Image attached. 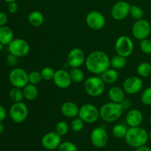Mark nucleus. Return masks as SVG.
I'll return each instance as SVG.
<instances>
[{
  "instance_id": "obj_1",
  "label": "nucleus",
  "mask_w": 151,
  "mask_h": 151,
  "mask_svg": "<svg viewBox=\"0 0 151 151\" xmlns=\"http://www.w3.org/2000/svg\"><path fill=\"white\" fill-rule=\"evenodd\" d=\"M86 67L94 75H101L111 66V59L103 51L91 52L86 58Z\"/></svg>"
},
{
  "instance_id": "obj_2",
  "label": "nucleus",
  "mask_w": 151,
  "mask_h": 151,
  "mask_svg": "<svg viewBox=\"0 0 151 151\" xmlns=\"http://www.w3.org/2000/svg\"><path fill=\"white\" fill-rule=\"evenodd\" d=\"M149 139L148 133L141 127H130L127 131L125 140L126 144L133 148L145 145Z\"/></svg>"
},
{
  "instance_id": "obj_3",
  "label": "nucleus",
  "mask_w": 151,
  "mask_h": 151,
  "mask_svg": "<svg viewBox=\"0 0 151 151\" xmlns=\"http://www.w3.org/2000/svg\"><path fill=\"white\" fill-rule=\"evenodd\" d=\"M123 110L120 103L114 102L106 103L100 109V118L106 122H114L120 118Z\"/></svg>"
},
{
  "instance_id": "obj_4",
  "label": "nucleus",
  "mask_w": 151,
  "mask_h": 151,
  "mask_svg": "<svg viewBox=\"0 0 151 151\" xmlns=\"http://www.w3.org/2000/svg\"><path fill=\"white\" fill-rule=\"evenodd\" d=\"M83 86L88 95L97 97L103 94L106 88V83L100 77L91 76L84 81Z\"/></svg>"
},
{
  "instance_id": "obj_5",
  "label": "nucleus",
  "mask_w": 151,
  "mask_h": 151,
  "mask_svg": "<svg viewBox=\"0 0 151 151\" xmlns=\"http://www.w3.org/2000/svg\"><path fill=\"white\" fill-rule=\"evenodd\" d=\"M78 116L86 123H94L100 117V111L93 104L86 103L80 108Z\"/></svg>"
},
{
  "instance_id": "obj_6",
  "label": "nucleus",
  "mask_w": 151,
  "mask_h": 151,
  "mask_svg": "<svg viewBox=\"0 0 151 151\" xmlns=\"http://www.w3.org/2000/svg\"><path fill=\"white\" fill-rule=\"evenodd\" d=\"M10 119L16 123H22L24 122L29 114V110L26 105L22 102L14 103L9 111Z\"/></svg>"
},
{
  "instance_id": "obj_7",
  "label": "nucleus",
  "mask_w": 151,
  "mask_h": 151,
  "mask_svg": "<svg viewBox=\"0 0 151 151\" xmlns=\"http://www.w3.org/2000/svg\"><path fill=\"white\" fill-rule=\"evenodd\" d=\"M9 81L13 87L23 88L29 83L28 74L22 68H15L9 74Z\"/></svg>"
},
{
  "instance_id": "obj_8",
  "label": "nucleus",
  "mask_w": 151,
  "mask_h": 151,
  "mask_svg": "<svg viewBox=\"0 0 151 151\" xmlns=\"http://www.w3.org/2000/svg\"><path fill=\"white\" fill-rule=\"evenodd\" d=\"M10 54L17 58L26 56L30 50L29 43L22 38H15L8 44Z\"/></svg>"
},
{
  "instance_id": "obj_9",
  "label": "nucleus",
  "mask_w": 151,
  "mask_h": 151,
  "mask_svg": "<svg viewBox=\"0 0 151 151\" xmlns=\"http://www.w3.org/2000/svg\"><path fill=\"white\" fill-rule=\"evenodd\" d=\"M151 32V25L145 19L137 20L132 27V34L137 40H144L147 38Z\"/></svg>"
},
{
  "instance_id": "obj_10",
  "label": "nucleus",
  "mask_w": 151,
  "mask_h": 151,
  "mask_svg": "<svg viewBox=\"0 0 151 151\" xmlns=\"http://www.w3.org/2000/svg\"><path fill=\"white\" fill-rule=\"evenodd\" d=\"M115 50L116 54L122 57H129L134 51V43L128 36L122 35L118 38L115 43Z\"/></svg>"
},
{
  "instance_id": "obj_11",
  "label": "nucleus",
  "mask_w": 151,
  "mask_h": 151,
  "mask_svg": "<svg viewBox=\"0 0 151 151\" xmlns=\"http://www.w3.org/2000/svg\"><path fill=\"white\" fill-rule=\"evenodd\" d=\"M86 22L89 28L94 30H100L106 25V18L99 11L93 10L89 12L86 17Z\"/></svg>"
},
{
  "instance_id": "obj_12",
  "label": "nucleus",
  "mask_w": 151,
  "mask_h": 151,
  "mask_svg": "<svg viewBox=\"0 0 151 151\" xmlns=\"http://www.w3.org/2000/svg\"><path fill=\"white\" fill-rule=\"evenodd\" d=\"M90 139H91V144L94 147L102 148L107 145L108 142H109V135L104 128L97 127L92 130Z\"/></svg>"
},
{
  "instance_id": "obj_13",
  "label": "nucleus",
  "mask_w": 151,
  "mask_h": 151,
  "mask_svg": "<svg viewBox=\"0 0 151 151\" xmlns=\"http://www.w3.org/2000/svg\"><path fill=\"white\" fill-rule=\"evenodd\" d=\"M131 5L127 1H119L115 3L111 10L112 18L116 21L125 19L130 14Z\"/></svg>"
},
{
  "instance_id": "obj_14",
  "label": "nucleus",
  "mask_w": 151,
  "mask_h": 151,
  "mask_svg": "<svg viewBox=\"0 0 151 151\" xmlns=\"http://www.w3.org/2000/svg\"><path fill=\"white\" fill-rule=\"evenodd\" d=\"M143 86V82L141 78L137 76H131L125 80L123 83V90L126 94H137L141 91Z\"/></svg>"
},
{
  "instance_id": "obj_15",
  "label": "nucleus",
  "mask_w": 151,
  "mask_h": 151,
  "mask_svg": "<svg viewBox=\"0 0 151 151\" xmlns=\"http://www.w3.org/2000/svg\"><path fill=\"white\" fill-rule=\"evenodd\" d=\"M85 53L80 48H74L67 55V63L71 68H79L86 61Z\"/></svg>"
},
{
  "instance_id": "obj_16",
  "label": "nucleus",
  "mask_w": 151,
  "mask_h": 151,
  "mask_svg": "<svg viewBox=\"0 0 151 151\" xmlns=\"http://www.w3.org/2000/svg\"><path fill=\"white\" fill-rule=\"evenodd\" d=\"M60 143H61V137L55 131L47 133L41 139L42 146L48 150L58 149Z\"/></svg>"
},
{
  "instance_id": "obj_17",
  "label": "nucleus",
  "mask_w": 151,
  "mask_h": 151,
  "mask_svg": "<svg viewBox=\"0 0 151 151\" xmlns=\"http://www.w3.org/2000/svg\"><path fill=\"white\" fill-rule=\"evenodd\" d=\"M53 81L56 86L62 89L67 88L68 87L70 86L72 82L69 72H67L64 69H58L55 71Z\"/></svg>"
},
{
  "instance_id": "obj_18",
  "label": "nucleus",
  "mask_w": 151,
  "mask_h": 151,
  "mask_svg": "<svg viewBox=\"0 0 151 151\" xmlns=\"http://www.w3.org/2000/svg\"><path fill=\"white\" fill-rule=\"evenodd\" d=\"M125 122L130 127H138L143 122V114L138 109H132L127 113Z\"/></svg>"
},
{
  "instance_id": "obj_19",
  "label": "nucleus",
  "mask_w": 151,
  "mask_h": 151,
  "mask_svg": "<svg viewBox=\"0 0 151 151\" xmlns=\"http://www.w3.org/2000/svg\"><path fill=\"white\" fill-rule=\"evenodd\" d=\"M61 113L63 116L67 118H75L78 116L80 108L78 107L76 103L73 102L68 101L63 103L61 106Z\"/></svg>"
},
{
  "instance_id": "obj_20",
  "label": "nucleus",
  "mask_w": 151,
  "mask_h": 151,
  "mask_svg": "<svg viewBox=\"0 0 151 151\" xmlns=\"http://www.w3.org/2000/svg\"><path fill=\"white\" fill-rule=\"evenodd\" d=\"M125 91L122 88L118 86H114L109 89L108 92L109 98L111 102L116 103H122L125 100Z\"/></svg>"
},
{
  "instance_id": "obj_21",
  "label": "nucleus",
  "mask_w": 151,
  "mask_h": 151,
  "mask_svg": "<svg viewBox=\"0 0 151 151\" xmlns=\"http://www.w3.org/2000/svg\"><path fill=\"white\" fill-rule=\"evenodd\" d=\"M13 32L9 27H0V42L4 46L8 45L14 38H13Z\"/></svg>"
},
{
  "instance_id": "obj_22",
  "label": "nucleus",
  "mask_w": 151,
  "mask_h": 151,
  "mask_svg": "<svg viewBox=\"0 0 151 151\" xmlns=\"http://www.w3.org/2000/svg\"><path fill=\"white\" fill-rule=\"evenodd\" d=\"M23 94L24 99L28 101H33L38 95V90L36 86L28 83L23 88Z\"/></svg>"
},
{
  "instance_id": "obj_23",
  "label": "nucleus",
  "mask_w": 151,
  "mask_h": 151,
  "mask_svg": "<svg viewBox=\"0 0 151 151\" xmlns=\"http://www.w3.org/2000/svg\"><path fill=\"white\" fill-rule=\"evenodd\" d=\"M102 80L103 82L106 84H112L114 83L116 81H117L118 78H119V74H118L117 70L114 69H107L105 71L103 74H101Z\"/></svg>"
},
{
  "instance_id": "obj_24",
  "label": "nucleus",
  "mask_w": 151,
  "mask_h": 151,
  "mask_svg": "<svg viewBox=\"0 0 151 151\" xmlns=\"http://www.w3.org/2000/svg\"><path fill=\"white\" fill-rule=\"evenodd\" d=\"M28 22L33 27L41 26L44 22V15L38 10L32 11L28 16Z\"/></svg>"
},
{
  "instance_id": "obj_25",
  "label": "nucleus",
  "mask_w": 151,
  "mask_h": 151,
  "mask_svg": "<svg viewBox=\"0 0 151 151\" xmlns=\"http://www.w3.org/2000/svg\"><path fill=\"white\" fill-rule=\"evenodd\" d=\"M127 63L126 58L122 57V56L116 54V55L114 56L111 59V67L112 69H114L116 70L121 69L125 67Z\"/></svg>"
},
{
  "instance_id": "obj_26",
  "label": "nucleus",
  "mask_w": 151,
  "mask_h": 151,
  "mask_svg": "<svg viewBox=\"0 0 151 151\" xmlns=\"http://www.w3.org/2000/svg\"><path fill=\"white\" fill-rule=\"evenodd\" d=\"M137 73L142 78H147L151 75V64L148 62H142L137 66Z\"/></svg>"
},
{
  "instance_id": "obj_27",
  "label": "nucleus",
  "mask_w": 151,
  "mask_h": 151,
  "mask_svg": "<svg viewBox=\"0 0 151 151\" xmlns=\"http://www.w3.org/2000/svg\"><path fill=\"white\" fill-rule=\"evenodd\" d=\"M9 97L12 101L14 103H19V102H22L24 100V97L23 91L21 90V88H16V87H13V88L9 91L8 93Z\"/></svg>"
},
{
  "instance_id": "obj_28",
  "label": "nucleus",
  "mask_w": 151,
  "mask_h": 151,
  "mask_svg": "<svg viewBox=\"0 0 151 151\" xmlns=\"http://www.w3.org/2000/svg\"><path fill=\"white\" fill-rule=\"evenodd\" d=\"M72 82L80 83L84 80V73L80 68H71L69 71Z\"/></svg>"
},
{
  "instance_id": "obj_29",
  "label": "nucleus",
  "mask_w": 151,
  "mask_h": 151,
  "mask_svg": "<svg viewBox=\"0 0 151 151\" xmlns=\"http://www.w3.org/2000/svg\"><path fill=\"white\" fill-rule=\"evenodd\" d=\"M128 128L122 124H116L112 128V134L114 137L118 139H125Z\"/></svg>"
},
{
  "instance_id": "obj_30",
  "label": "nucleus",
  "mask_w": 151,
  "mask_h": 151,
  "mask_svg": "<svg viewBox=\"0 0 151 151\" xmlns=\"http://www.w3.org/2000/svg\"><path fill=\"white\" fill-rule=\"evenodd\" d=\"M28 78H29V83L33 84V85H38L43 80L42 75L41 72L38 71H32L28 74Z\"/></svg>"
},
{
  "instance_id": "obj_31",
  "label": "nucleus",
  "mask_w": 151,
  "mask_h": 151,
  "mask_svg": "<svg viewBox=\"0 0 151 151\" xmlns=\"http://www.w3.org/2000/svg\"><path fill=\"white\" fill-rule=\"evenodd\" d=\"M130 15L131 17L136 20H139L142 19L144 16V11L140 7L137 5L131 6V10H130Z\"/></svg>"
},
{
  "instance_id": "obj_32",
  "label": "nucleus",
  "mask_w": 151,
  "mask_h": 151,
  "mask_svg": "<svg viewBox=\"0 0 151 151\" xmlns=\"http://www.w3.org/2000/svg\"><path fill=\"white\" fill-rule=\"evenodd\" d=\"M69 129V125L64 121H60L56 124L55 132L58 134L60 137L65 136L68 133Z\"/></svg>"
},
{
  "instance_id": "obj_33",
  "label": "nucleus",
  "mask_w": 151,
  "mask_h": 151,
  "mask_svg": "<svg viewBox=\"0 0 151 151\" xmlns=\"http://www.w3.org/2000/svg\"><path fill=\"white\" fill-rule=\"evenodd\" d=\"M55 73V71L50 66H46V67L43 68L42 70L41 71V74L42 75L43 79L47 81L53 80Z\"/></svg>"
},
{
  "instance_id": "obj_34",
  "label": "nucleus",
  "mask_w": 151,
  "mask_h": 151,
  "mask_svg": "<svg viewBox=\"0 0 151 151\" xmlns=\"http://www.w3.org/2000/svg\"><path fill=\"white\" fill-rule=\"evenodd\" d=\"M84 128V122L78 116V118H74L71 123V129L74 132H80Z\"/></svg>"
},
{
  "instance_id": "obj_35",
  "label": "nucleus",
  "mask_w": 151,
  "mask_h": 151,
  "mask_svg": "<svg viewBox=\"0 0 151 151\" xmlns=\"http://www.w3.org/2000/svg\"><path fill=\"white\" fill-rule=\"evenodd\" d=\"M58 151H78V147L77 146L74 144L72 142L66 141L60 143L59 145L58 148Z\"/></svg>"
},
{
  "instance_id": "obj_36",
  "label": "nucleus",
  "mask_w": 151,
  "mask_h": 151,
  "mask_svg": "<svg viewBox=\"0 0 151 151\" xmlns=\"http://www.w3.org/2000/svg\"><path fill=\"white\" fill-rule=\"evenodd\" d=\"M142 102L145 106H151V87L145 88L141 96Z\"/></svg>"
},
{
  "instance_id": "obj_37",
  "label": "nucleus",
  "mask_w": 151,
  "mask_h": 151,
  "mask_svg": "<svg viewBox=\"0 0 151 151\" xmlns=\"http://www.w3.org/2000/svg\"><path fill=\"white\" fill-rule=\"evenodd\" d=\"M140 49L143 53L147 55L151 54V40L145 38L140 41Z\"/></svg>"
},
{
  "instance_id": "obj_38",
  "label": "nucleus",
  "mask_w": 151,
  "mask_h": 151,
  "mask_svg": "<svg viewBox=\"0 0 151 151\" xmlns=\"http://www.w3.org/2000/svg\"><path fill=\"white\" fill-rule=\"evenodd\" d=\"M7 8H8V10L10 13H15L17 12L18 9H19V6H18V4L16 1H12V2L8 3Z\"/></svg>"
},
{
  "instance_id": "obj_39",
  "label": "nucleus",
  "mask_w": 151,
  "mask_h": 151,
  "mask_svg": "<svg viewBox=\"0 0 151 151\" xmlns=\"http://www.w3.org/2000/svg\"><path fill=\"white\" fill-rule=\"evenodd\" d=\"M8 21L7 16L3 12H0V27H2L6 25Z\"/></svg>"
},
{
  "instance_id": "obj_40",
  "label": "nucleus",
  "mask_w": 151,
  "mask_h": 151,
  "mask_svg": "<svg viewBox=\"0 0 151 151\" xmlns=\"http://www.w3.org/2000/svg\"><path fill=\"white\" fill-rule=\"evenodd\" d=\"M7 116V111L2 105L0 104V122H3Z\"/></svg>"
},
{
  "instance_id": "obj_41",
  "label": "nucleus",
  "mask_w": 151,
  "mask_h": 151,
  "mask_svg": "<svg viewBox=\"0 0 151 151\" xmlns=\"http://www.w3.org/2000/svg\"><path fill=\"white\" fill-rule=\"evenodd\" d=\"M7 63L10 65H11V66L16 65V63H17V57L10 54V55L7 57Z\"/></svg>"
},
{
  "instance_id": "obj_42",
  "label": "nucleus",
  "mask_w": 151,
  "mask_h": 151,
  "mask_svg": "<svg viewBox=\"0 0 151 151\" xmlns=\"http://www.w3.org/2000/svg\"><path fill=\"white\" fill-rule=\"evenodd\" d=\"M135 151H151L150 147H147V146L143 145L141 147H139L135 149Z\"/></svg>"
},
{
  "instance_id": "obj_43",
  "label": "nucleus",
  "mask_w": 151,
  "mask_h": 151,
  "mask_svg": "<svg viewBox=\"0 0 151 151\" xmlns=\"http://www.w3.org/2000/svg\"><path fill=\"white\" fill-rule=\"evenodd\" d=\"M121 105H122V108H123V109H127L128 108L130 107V102H128L127 100H124L123 102H122V103H120Z\"/></svg>"
},
{
  "instance_id": "obj_44",
  "label": "nucleus",
  "mask_w": 151,
  "mask_h": 151,
  "mask_svg": "<svg viewBox=\"0 0 151 151\" xmlns=\"http://www.w3.org/2000/svg\"><path fill=\"white\" fill-rule=\"evenodd\" d=\"M4 125H3L2 122H0V135L3 134V132H4Z\"/></svg>"
},
{
  "instance_id": "obj_45",
  "label": "nucleus",
  "mask_w": 151,
  "mask_h": 151,
  "mask_svg": "<svg viewBox=\"0 0 151 151\" xmlns=\"http://www.w3.org/2000/svg\"><path fill=\"white\" fill-rule=\"evenodd\" d=\"M3 47H4V45H3V44L0 42V52L3 50Z\"/></svg>"
},
{
  "instance_id": "obj_46",
  "label": "nucleus",
  "mask_w": 151,
  "mask_h": 151,
  "mask_svg": "<svg viewBox=\"0 0 151 151\" xmlns=\"http://www.w3.org/2000/svg\"><path fill=\"white\" fill-rule=\"evenodd\" d=\"M5 1H7V3H10V2H12V1H16V0H4Z\"/></svg>"
},
{
  "instance_id": "obj_47",
  "label": "nucleus",
  "mask_w": 151,
  "mask_h": 151,
  "mask_svg": "<svg viewBox=\"0 0 151 151\" xmlns=\"http://www.w3.org/2000/svg\"><path fill=\"white\" fill-rule=\"evenodd\" d=\"M148 136H149V139H151V131L148 133Z\"/></svg>"
},
{
  "instance_id": "obj_48",
  "label": "nucleus",
  "mask_w": 151,
  "mask_h": 151,
  "mask_svg": "<svg viewBox=\"0 0 151 151\" xmlns=\"http://www.w3.org/2000/svg\"><path fill=\"white\" fill-rule=\"evenodd\" d=\"M149 122H150V126H151V116H150V121H149Z\"/></svg>"
}]
</instances>
